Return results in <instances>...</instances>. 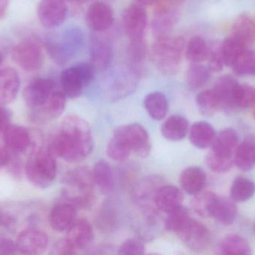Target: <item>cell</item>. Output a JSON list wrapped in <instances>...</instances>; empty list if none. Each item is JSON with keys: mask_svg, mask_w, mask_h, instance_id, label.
Returning <instances> with one entry per match:
<instances>
[{"mask_svg": "<svg viewBox=\"0 0 255 255\" xmlns=\"http://www.w3.org/2000/svg\"><path fill=\"white\" fill-rule=\"evenodd\" d=\"M240 83L232 76L219 78L212 88L221 103L222 109L232 112L238 109L236 103L237 91Z\"/></svg>", "mask_w": 255, "mask_h": 255, "instance_id": "19", "label": "cell"}, {"mask_svg": "<svg viewBox=\"0 0 255 255\" xmlns=\"http://www.w3.org/2000/svg\"><path fill=\"white\" fill-rule=\"evenodd\" d=\"M17 252L16 242L0 237V255H13Z\"/></svg>", "mask_w": 255, "mask_h": 255, "instance_id": "51", "label": "cell"}, {"mask_svg": "<svg viewBox=\"0 0 255 255\" xmlns=\"http://www.w3.org/2000/svg\"><path fill=\"white\" fill-rule=\"evenodd\" d=\"M196 104L204 116L211 117L222 109L221 103L214 90L201 91L196 97Z\"/></svg>", "mask_w": 255, "mask_h": 255, "instance_id": "38", "label": "cell"}, {"mask_svg": "<svg viewBox=\"0 0 255 255\" xmlns=\"http://www.w3.org/2000/svg\"></svg>", "mask_w": 255, "mask_h": 255, "instance_id": "62", "label": "cell"}, {"mask_svg": "<svg viewBox=\"0 0 255 255\" xmlns=\"http://www.w3.org/2000/svg\"><path fill=\"white\" fill-rule=\"evenodd\" d=\"M246 49L248 48L243 46L232 36L225 39L224 41L222 43V50H223L225 64L229 67H232L238 55Z\"/></svg>", "mask_w": 255, "mask_h": 255, "instance_id": "45", "label": "cell"}, {"mask_svg": "<svg viewBox=\"0 0 255 255\" xmlns=\"http://www.w3.org/2000/svg\"><path fill=\"white\" fill-rule=\"evenodd\" d=\"M217 197L212 192H200L192 200V209L200 217H211Z\"/></svg>", "mask_w": 255, "mask_h": 255, "instance_id": "39", "label": "cell"}, {"mask_svg": "<svg viewBox=\"0 0 255 255\" xmlns=\"http://www.w3.org/2000/svg\"><path fill=\"white\" fill-rule=\"evenodd\" d=\"M208 68L211 72H220L223 69V59L222 44L218 41H214L208 46Z\"/></svg>", "mask_w": 255, "mask_h": 255, "instance_id": "46", "label": "cell"}, {"mask_svg": "<svg viewBox=\"0 0 255 255\" xmlns=\"http://www.w3.org/2000/svg\"><path fill=\"white\" fill-rule=\"evenodd\" d=\"M94 183L103 194L110 195L115 190V175L108 162L100 160L92 171Z\"/></svg>", "mask_w": 255, "mask_h": 255, "instance_id": "30", "label": "cell"}, {"mask_svg": "<svg viewBox=\"0 0 255 255\" xmlns=\"http://www.w3.org/2000/svg\"><path fill=\"white\" fill-rule=\"evenodd\" d=\"M94 148L91 126L76 115L66 117L53 135L48 149L55 156L69 163H77L87 158Z\"/></svg>", "mask_w": 255, "mask_h": 255, "instance_id": "1", "label": "cell"}, {"mask_svg": "<svg viewBox=\"0 0 255 255\" xmlns=\"http://www.w3.org/2000/svg\"><path fill=\"white\" fill-rule=\"evenodd\" d=\"M103 32H94L90 40V64L95 70L109 68L114 56L112 40Z\"/></svg>", "mask_w": 255, "mask_h": 255, "instance_id": "10", "label": "cell"}, {"mask_svg": "<svg viewBox=\"0 0 255 255\" xmlns=\"http://www.w3.org/2000/svg\"><path fill=\"white\" fill-rule=\"evenodd\" d=\"M188 132V121L181 115H172L164 121L161 127L163 137L174 142L182 140Z\"/></svg>", "mask_w": 255, "mask_h": 255, "instance_id": "31", "label": "cell"}, {"mask_svg": "<svg viewBox=\"0 0 255 255\" xmlns=\"http://www.w3.org/2000/svg\"><path fill=\"white\" fill-rule=\"evenodd\" d=\"M87 25L94 32L107 31L115 21L114 11L110 5L104 1H95L88 7L86 12Z\"/></svg>", "mask_w": 255, "mask_h": 255, "instance_id": "16", "label": "cell"}, {"mask_svg": "<svg viewBox=\"0 0 255 255\" xmlns=\"http://www.w3.org/2000/svg\"><path fill=\"white\" fill-rule=\"evenodd\" d=\"M237 106L239 109L253 108L255 104V88L247 85L238 87L236 96Z\"/></svg>", "mask_w": 255, "mask_h": 255, "instance_id": "47", "label": "cell"}, {"mask_svg": "<svg viewBox=\"0 0 255 255\" xmlns=\"http://www.w3.org/2000/svg\"><path fill=\"white\" fill-rule=\"evenodd\" d=\"M67 97L61 91H55L46 102L31 109L30 118L37 124H46L59 118L66 108Z\"/></svg>", "mask_w": 255, "mask_h": 255, "instance_id": "13", "label": "cell"}, {"mask_svg": "<svg viewBox=\"0 0 255 255\" xmlns=\"http://www.w3.org/2000/svg\"><path fill=\"white\" fill-rule=\"evenodd\" d=\"M237 214L236 203L232 198L217 197L211 217L224 226H229L236 220Z\"/></svg>", "mask_w": 255, "mask_h": 255, "instance_id": "32", "label": "cell"}, {"mask_svg": "<svg viewBox=\"0 0 255 255\" xmlns=\"http://www.w3.org/2000/svg\"><path fill=\"white\" fill-rule=\"evenodd\" d=\"M77 208L66 201L55 204L49 214L51 228L58 232H67L77 220Z\"/></svg>", "mask_w": 255, "mask_h": 255, "instance_id": "18", "label": "cell"}, {"mask_svg": "<svg viewBox=\"0 0 255 255\" xmlns=\"http://www.w3.org/2000/svg\"><path fill=\"white\" fill-rule=\"evenodd\" d=\"M231 36L243 46L250 47L255 41V21L247 14L238 16L234 22Z\"/></svg>", "mask_w": 255, "mask_h": 255, "instance_id": "27", "label": "cell"}, {"mask_svg": "<svg viewBox=\"0 0 255 255\" xmlns=\"http://www.w3.org/2000/svg\"><path fill=\"white\" fill-rule=\"evenodd\" d=\"M146 57L145 40L130 41L128 48L129 69L139 75Z\"/></svg>", "mask_w": 255, "mask_h": 255, "instance_id": "37", "label": "cell"}, {"mask_svg": "<svg viewBox=\"0 0 255 255\" xmlns=\"http://www.w3.org/2000/svg\"><path fill=\"white\" fill-rule=\"evenodd\" d=\"M67 3L64 0H41L37 7V15L43 26L56 28L65 21Z\"/></svg>", "mask_w": 255, "mask_h": 255, "instance_id": "15", "label": "cell"}, {"mask_svg": "<svg viewBox=\"0 0 255 255\" xmlns=\"http://www.w3.org/2000/svg\"><path fill=\"white\" fill-rule=\"evenodd\" d=\"M115 132L124 139L132 154L141 158L148 157L151 149V140L148 132L142 125L130 124L120 126Z\"/></svg>", "mask_w": 255, "mask_h": 255, "instance_id": "8", "label": "cell"}, {"mask_svg": "<svg viewBox=\"0 0 255 255\" xmlns=\"http://www.w3.org/2000/svg\"><path fill=\"white\" fill-rule=\"evenodd\" d=\"M211 70L200 63H192L187 71V82L191 89L202 88L211 77Z\"/></svg>", "mask_w": 255, "mask_h": 255, "instance_id": "42", "label": "cell"}, {"mask_svg": "<svg viewBox=\"0 0 255 255\" xmlns=\"http://www.w3.org/2000/svg\"><path fill=\"white\" fill-rule=\"evenodd\" d=\"M255 183L245 177L235 178L231 187V198L235 202H245L254 196Z\"/></svg>", "mask_w": 255, "mask_h": 255, "instance_id": "36", "label": "cell"}, {"mask_svg": "<svg viewBox=\"0 0 255 255\" xmlns=\"http://www.w3.org/2000/svg\"><path fill=\"white\" fill-rule=\"evenodd\" d=\"M4 147L10 152L21 154L25 152L31 146L29 132L22 126L11 124L8 126L2 136Z\"/></svg>", "mask_w": 255, "mask_h": 255, "instance_id": "21", "label": "cell"}, {"mask_svg": "<svg viewBox=\"0 0 255 255\" xmlns=\"http://www.w3.org/2000/svg\"><path fill=\"white\" fill-rule=\"evenodd\" d=\"M162 185H163V181L160 177H148L140 181L133 190V195L135 200L148 214H151L155 211V207L154 208L150 206L149 202L153 201L156 192Z\"/></svg>", "mask_w": 255, "mask_h": 255, "instance_id": "22", "label": "cell"}, {"mask_svg": "<svg viewBox=\"0 0 255 255\" xmlns=\"http://www.w3.org/2000/svg\"><path fill=\"white\" fill-rule=\"evenodd\" d=\"M109 205H105L103 209L100 212V219H99V224L103 229H111L114 226V220L115 217L112 209H110Z\"/></svg>", "mask_w": 255, "mask_h": 255, "instance_id": "50", "label": "cell"}, {"mask_svg": "<svg viewBox=\"0 0 255 255\" xmlns=\"http://www.w3.org/2000/svg\"><path fill=\"white\" fill-rule=\"evenodd\" d=\"M185 40L181 36H166L156 39L151 49L153 64L165 76H174L179 71Z\"/></svg>", "mask_w": 255, "mask_h": 255, "instance_id": "2", "label": "cell"}, {"mask_svg": "<svg viewBox=\"0 0 255 255\" xmlns=\"http://www.w3.org/2000/svg\"><path fill=\"white\" fill-rule=\"evenodd\" d=\"M66 232V238L78 250H85L94 241V229L91 223L85 219H77Z\"/></svg>", "mask_w": 255, "mask_h": 255, "instance_id": "23", "label": "cell"}, {"mask_svg": "<svg viewBox=\"0 0 255 255\" xmlns=\"http://www.w3.org/2000/svg\"><path fill=\"white\" fill-rule=\"evenodd\" d=\"M10 153L5 147L0 148V169L5 167L11 161Z\"/></svg>", "mask_w": 255, "mask_h": 255, "instance_id": "53", "label": "cell"}, {"mask_svg": "<svg viewBox=\"0 0 255 255\" xmlns=\"http://www.w3.org/2000/svg\"><path fill=\"white\" fill-rule=\"evenodd\" d=\"M175 6V3L164 0L156 9L151 21V31L156 39L169 36L176 24L179 11Z\"/></svg>", "mask_w": 255, "mask_h": 255, "instance_id": "9", "label": "cell"}, {"mask_svg": "<svg viewBox=\"0 0 255 255\" xmlns=\"http://www.w3.org/2000/svg\"><path fill=\"white\" fill-rule=\"evenodd\" d=\"M235 164L241 170L249 172L255 167V136L238 145L235 154Z\"/></svg>", "mask_w": 255, "mask_h": 255, "instance_id": "35", "label": "cell"}, {"mask_svg": "<svg viewBox=\"0 0 255 255\" xmlns=\"http://www.w3.org/2000/svg\"><path fill=\"white\" fill-rule=\"evenodd\" d=\"M139 76L138 73L129 69L128 72L116 76L108 89L109 99L112 100H120L133 92L137 84Z\"/></svg>", "mask_w": 255, "mask_h": 255, "instance_id": "25", "label": "cell"}, {"mask_svg": "<svg viewBox=\"0 0 255 255\" xmlns=\"http://www.w3.org/2000/svg\"><path fill=\"white\" fill-rule=\"evenodd\" d=\"M207 176L203 169L190 166L182 171L180 175L181 188L187 194L195 196L200 193L206 185Z\"/></svg>", "mask_w": 255, "mask_h": 255, "instance_id": "26", "label": "cell"}, {"mask_svg": "<svg viewBox=\"0 0 255 255\" xmlns=\"http://www.w3.org/2000/svg\"><path fill=\"white\" fill-rule=\"evenodd\" d=\"M238 133L234 129L227 128L216 136L211 151L206 157L208 168L216 173L228 172L235 163V154L238 147Z\"/></svg>", "mask_w": 255, "mask_h": 255, "instance_id": "3", "label": "cell"}, {"mask_svg": "<svg viewBox=\"0 0 255 255\" xmlns=\"http://www.w3.org/2000/svg\"><path fill=\"white\" fill-rule=\"evenodd\" d=\"M17 252L20 254H43L49 246V238L43 231L34 228L22 231L16 241Z\"/></svg>", "mask_w": 255, "mask_h": 255, "instance_id": "14", "label": "cell"}, {"mask_svg": "<svg viewBox=\"0 0 255 255\" xmlns=\"http://www.w3.org/2000/svg\"><path fill=\"white\" fill-rule=\"evenodd\" d=\"M3 58H4V54L1 51H0V66H1V63H2Z\"/></svg>", "mask_w": 255, "mask_h": 255, "instance_id": "58", "label": "cell"}, {"mask_svg": "<svg viewBox=\"0 0 255 255\" xmlns=\"http://www.w3.org/2000/svg\"><path fill=\"white\" fill-rule=\"evenodd\" d=\"M145 254V247L140 241L137 239H128L118 250V255H142Z\"/></svg>", "mask_w": 255, "mask_h": 255, "instance_id": "48", "label": "cell"}, {"mask_svg": "<svg viewBox=\"0 0 255 255\" xmlns=\"http://www.w3.org/2000/svg\"><path fill=\"white\" fill-rule=\"evenodd\" d=\"M218 253L227 255H252V249L247 240L237 235H227L218 246Z\"/></svg>", "mask_w": 255, "mask_h": 255, "instance_id": "33", "label": "cell"}, {"mask_svg": "<svg viewBox=\"0 0 255 255\" xmlns=\"http://www.w3.org/2000/svg\"><path fill=\"white\" fill-rule=\"evenodd\" d=\"M79 250L67 239L58 241L52 248V254L57 255H68L77 254Z\"/></svg>", "mask_w": 255, "mask_h": 255, "instance_id": "49", "label": "cell"}, {"mask_svg": "<svg viewBox=\"0 0 255 255\" xmlns=\"http://www.w3.org/2000/svg\"><path fill=\"white\" fill-rule=\"evenodd\" d=\"M254 230H255V226H254Z\"/></svg>", "mask_w": 255, "mask_h": 255, "instance_id": "61", "label": "cell"}, {"mask_svg": "<svg viewBox=\"0 0 255 255\" xmlns=\"http://www.w3.org/2000/svg\"><path fill=\"white\" fill-rule=\"evenodd\" d=\"M190 220L188 210L181 206L168 213L165 220V228L168 232L178 235L187 226Z\"/></svg>", "mask_w": 255, "mask_h": 255, "instance_id": "41", "label": "cell"}, {"mask_svg": "<svg viewBox=\"0 0 255 255\" xmlns=\"http://www.w3.org/2000/svg\"><path fill=\"white\" fill-rule=\"evenodd\" d=\"M56 157L48 148L34 151L25 163L26 178L34 187L46 189L50 187L57 175Z\"/></svg>", "mask_w": 255, "mask_h": 255, "instance_id": "4", "label": "cell"}, {"mask_svg": "<svg viewBox=\"0 0 255 255\" xmlns=\"http://www.w3.org/2000/svg\"><path fill=\"white\" fill-rule=\"evenodd\" d=\"M107 154L112 160L121 162L128 158L132 153L124 139L114 132L107 146Z\"/></svg>", "mask_w": 255, "mask_h": 255, "instance_id": "44", "label": "cell"}, {"mask_svg": "<svg viewBox=\"0 0 255 255\" xmlns=\"http://www.w3.org/2000/svg\"><path fill=\"white\" fill-rule=\"evenodd\" d=\"M10 124V113L4 106L0 105V138Z\"/></svg>", "mask_w": 255, "mask_h": 255, "instance_id": "52", "label": "cell"}, {"mask_svg": "<svg viewBox=\"0 0 255 255\" xmlns=\"http://www.w3.org/2000/svg\"><path fill=\"white\" fill-rule=\"evenodd\" d=\"M20 88V79L11 67L0 70V105L5 106L16 99Z\"/></svg>", "mask_w": 255, "mask_h": 255, "instance_id": "24", "label": "cell"}, {"mask_svg": "<svg viewBox=\"0 0 255 255\" xmlns=\"http://www.w3.org/2000/svg\"><path fill=\"white\" fill-rule=\"evenodd\" d=\"M64 1H68V2L70 3H73V4H81L87 2L88 0H64Z\"/></svg>", "mask_w": 255, "mask_h": 255, "instance_id": "57", "label": "cell"}, {"mask_svg": "<svg viewBox=\"0 0 255 255\" xmlns=\"http://www.w3.org/2000/svg\"><path fill=\"white\" fill-rule=\"evenodd\" d=\"M138 4L142 6L151 5V4L157 3L159 0H136Z\"/></svg>", "mask_w": 255, "mask_h": 255, "instance_id": "56", "label": "cell"}, {"mask_svg": "<svg viewBox=\"0 0 255 255\" xmlns=\"http://www.w3.org/2000/svg\"><path fill=\"white\" fill-rule=\"evenodd\" d=\"M84 42L85 36L82 30L73 27L66 30L59 40L49 38L45 43L52 59L60 65H64L80 52Z\"/></svg>", "mask_w": 255, "mask_h": 255, "instance_id": "5", "label": "cell"}, {"mask_svg": "<svg viewBox=\"0 0 255 255\" xmlns=\"http://www.w3.org/2000/svg\"><path fill=\"white\" fill-rule=\"evenodd\" d=\"M216 136L217 134L214 127L206 121H198L190 128V142L199 149H205L211 147Z\"/></svg>", "mask_w": 255, "mask_h": 255, "instance_id": "29", "label": "cell"}, {"mask_svg": "<svg viewBox=\"0 0 255 255\" xmlns=\"http://www.w3.org/2000/svg\"><path fill=\"white\" fill-rule=\"evenodd\" d=\"M144 106L151 118L161 121L167 115L169 103L166 96L159 91L150 93L144 99Z\"/></svg>", "mask_w": 255, "mask_h": 255, "instance_id": "34", "label": "cell"}, {"mask_svg": "<svg viewBox=\"0 0 255 255\" xmlns=\"http://www.w3.org/2000/svg\"><path fill=\"white\" fill-rule=\"evenodd\" d=\"M8 4L9 0H0V19L5 15Z\"/></svg>", "mask_w": 255, "mask_h": 255, "instance_id": "55", "label": "cell"}, {"mask_svg": "<svg viewBox=\"0 0 255 255\" xmlns=\"http://www.w3.org/2000/svg\"><path fill=\"white\" fill-rule=\"evenodd\" d=\"M13 222L14 220L10 216L7 215L5 213L0 211V226H10Z\"/></svg>", "mask_w": 255, "mask_h": 255, "instance_id": "54", "label": "cell"}, {"mask_svg": "<svg viewBox=\"0 0 255 255\" xmlns=\"http://www.w3.org/2000/svg\"><path fill=\"white\" fill-rule=\"evenodd\" d=\"M12 58L17 65L26 71L38 70L43 62L41 42L35 37L23 39L13 48Z\"/></svg>", "mask_w": 255, "mask_h": 255, "instance_id": "7", "label": "cell"}, {"mask_svg": "<svg viewBox=\"0 0 255 255\" xmlns=\"http://www.w3.org/2000/svg\"><path fill=\"white\" fill-rule=\"evenodd\" d=\"M147 20L146 10L143 6L137 3L127 7L123 15V22L130 41L144 40Z\"/></svg>", "mask_w": 255, "mask_h": 255, "instance_id": "11", "label": "cell"}, {"mask_svg": "<svg viewBox=\"0 0 255 255\" xmlns=\"http://www.w3.org/2000/svg\"><path fill=\"white\" fill-rule=\"evenodd\" d=\"M208 45L203 37L194 36L185 47V56L191 63H201L206 60Z\"/></svg>", "mask_w": 255, "mask_h": 255, "instance_id": "43", "label": "cell"}, {"mask_svg": "<svg viewBox=\"0 0 255 255\" xmlns=\"http://www.w3.org/2000/svg\"><path fill=\"white\" fill-rule=\"evenodd\" d=\"M184 195L178 187L173 185H162L154 196V206L161 212L168 213L182 206Z\"/></svg>", "mask_w": 255, "mask_h": 255, "instance_id": "20", "label": "cell"}, {"mask_svg": "<svg viewBox=\"0 0 255 255\" xmlns=\"http://www.w3.org/2000/svg\"><path fill=\"white\" fill-rule=\"evenodd\" d=\"M63 183L70 188L93 192L95 184L92 171L88 167H78L68 171L63 178Z\"/></svg>", "mask_w": 255, "mask_h": 255, "instance_id": "28", "label": "cell"}, {"mask_svg": "<svg viewBox=\"0 0 255 255\" xmlns=\"http://www.w3.org/2000/svg\"><path fill=\"white\" fill-rule=\"evenodd\" d=\"M169 1H172V2L178 4H179V3H181V1H184V0H169Z\"/></svg>", "mask_w": 255, "mask_h": 255, "instance_id": "59", "label": "cell"}, {"mask_svg": "<svg viewBox=\"0 0 255 255\" xmlns=\"http://www.w3.org/2000/svg\"><path fill=\"white\" fill-rule=\"evenodd\" d=\"M55 82L46 78H37L31 81L23 91V100L30 109L43 104L55 92Z\"/></svg>", "mask_w": 255, "mask_h": 255, "instance_id": "17", "label": "cell"}, {"mask_svg": "<svg viewBox=\"0 0 255 255\" xmlns=\"http://www.w3.org/2000/svg\"><path fill=\"white\" fill-rule=\"evenodd\" d=\"M253 109H254V112H253V113H254V116L255 118V104L254 105V106H253Z\"/></svg>", "mask_w": 255, "mask_h": 255, "instance_id": "60", "label": "cell"}, {"mask_svg": "<svg viewBox=\"0 0 255 255\" xmlns=\"http://www.w3.org/2000/svg\"><path fill=\"white\" fill-rule=\"evenodd\" d=\"M96 70L91 64L82 63L63 70L61 84L63 93L69 98L80 97L85 87L94 79Z\"/></svg>", "mask_w": 255, "mask_h": 255, "instance_id": "6", "label": "cell"}, {"mask_svg": "<svg viewBox=\"0 0 255 255\" xmlns=\"http://www.w3.org/2000/svg\"><path fill=\"white\" fill-rule=\"evenodd\" d=\"M178 235L183 244L195 253L205 251L211 244V235L208 228L192 219Z\"/></svg>", "mask_w": 255, "mask_h": 255, "instance_id": "12", "label": "cell"}, {"mask_svg": "<svg viewBox=\"0 0 255 255\" xmlns=\"http://www.w3.org/2000/svg\"><path fill=\"white\" fill-rule=\"evenodd\" d=\"M234 73L239 76L255 74V50L246 49L235 60L232 66Z\"/></svg>", "mask_w": 255, "mask_h": 255, "instance_id": "40", "label": "cell"}]
</instances>
